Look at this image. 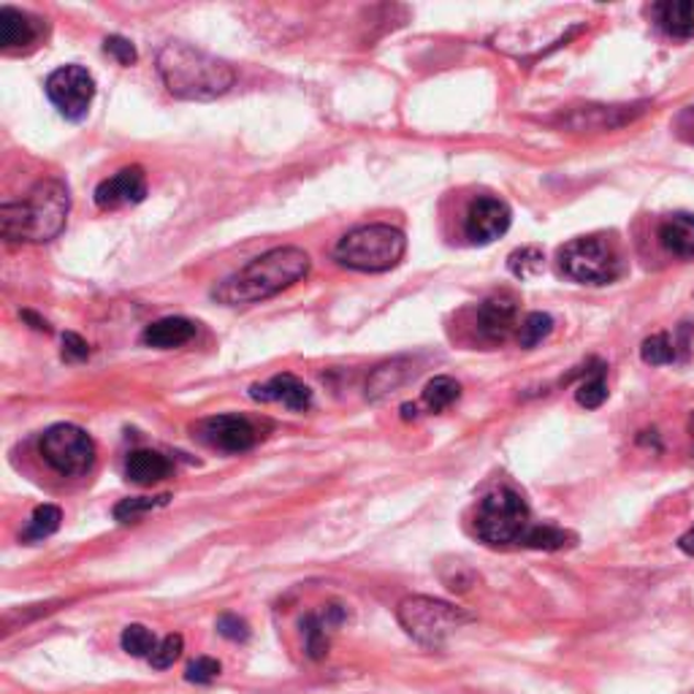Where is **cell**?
<instances>
[{
    "label": "cell",
    "instance_id": "obj_1",
    "mask_svg": "<svg viewBox=\"0 0 694 694\" xmlns=\"http://www.w3.org/2000/svg\"><path fill=\"white\" fill-rule=\"evenodd\" d=\"M477 540L492 548H535V551H559L575 542V535L553 524H538L524 497L513 488H494L481 499L472 521Z\"/></svg>",
    "mask_w": 694,
    "mask_h": 694
},
{
    "label": "cell",
    "instance_id": "obj_2",
    "mask_svg": "<svg viewBox=\"0 0 694 694\" xmlns=\"http://www.w3.org/2000/svg\"><path fill=\"white\" fill-rule=\"evenodd\" d=\"M309 255L301 247H274L218 283L212 299L223 307L258 305L305 279Z\"/></svg>",
    "mask_w": 694,
    "mask_h": 694
},
{
    "label": "cell",
    "instance_id": "obj_3",
    "mask_svg": "<svg viewBox=\"0 0 694 694\" xmlns=\"http://www.w3.org/2000/svg\"><path fill=\"white\" fill-rule=\"evenodd\" d=\"M157 71L174 98L183 101H214L236 81V71L225 60L207 55L185 41H168L157 55Z\"/></svg>",
    "mask_w": 694,
    "mask_h": 694
},
{
    "label": "cell",
    "instance_id": "obj_4",
    "mask_svg": "<svg viewBox=\"0 0 694 694\" xmlns=\"http://www.w3.org/2000/svg\"><path fill=\"white\" fill-rule=\"evenodd\" d=\"M71 194L63 179H41L16 201L0 207V231L9 242H49L66 229Z\"/></svg>",
    "mask_w": 694,
    "mask_h": 694
},
{
    "label": "cell",
    "instance_id": "obj_5",
    "mask_svg": "<svg viewBox=\"0 0 694 694\" xmlns=\"http://www.w3.org/2000/svg\"><path fill=\"white\" fill-rule=\"evenodd\" d=\"M405 233L394 229V225L372 223L345 233L334 247V258L345 269L381 274L399 266V261L405 258Z\"/></svg>",
    "mask_w": 694,
    "mask_h": 694
},
{
    "label": "cell",
    "instance_id": "obj_6",
    "mask_svg": "<svg viewBox=\"0 0 694 694\" xmlns=\"http://www.w3.org/2000/svg\"><path fill=\"white\" fill-rule=\"evenodd\" d=\"M396 618L416 643L426 646V649H442L456 629L472 621V614L445 603V599L407 597L396 608Z\"/></svg>",
    "mask_w": 694,
    "mask_h": 694
},
{
    "label": "cell",
    "instance_id": "obj_7",
    "mask_svg": "<svg viewBox=\"0 0 694 694\" xmlns=\"http://www.w3.org/2000/svg\"><path fill=\"white\" fill-rule=\"evenodd\" d=\"M559 272L581 285H608L621 277V255L605 236H581L559 250Z\"/></svg>",
    "mask_w": 694,
    "mask_h": 694
},
{
    "label": "cell",
    "instance_id": "obj_8",
    "mask_svg": "<svg viewBox=\"0 0 694 694\" xmlns=\"http://www.w3.org/2000/svg\"><path fill=\"white\" fill-rule=\"evenodd\" d=\"M41 456L60 475H87L96 464V442L74 423H55L41 434Z\"/></svg>",
    "mask_w": 694,
    "mask_h": 694
},
{
    "label": "cell",
    "instance_id": "obj_9",
    "mask_svg": "<svg viewBox=\"0 0 694 694\" xmlns=\"http://www.w3.org/2000/svg\"><path fill=\"white\" fill-rule=\"evenodd\" d=\"M46 96L66 120L81 122L96 98V79L81 66H63L46 79Z\"/></svg>",
    "mask_w": 694,
    "mask_h": 694
},
{
    "label": "cell",
    "instance_id": "obj_10",
    "mask_svg": "<svg viewBox=\"0 0 694 694\" xmlns=\"http://www.w3.org/2000/svg\"><path fill=\"white\" fill-rule=\"evenodd\" d=\"M196 437L201 442H207L209 448H218L223 453H244L250 448H255L258 442V429L250 418L236 416V412H229V416H212L203 418L201 423L196 426Z\"/></svg>",
    "mask_w": 694,
    "mask_h": 694
},
{
    "label": "cell",
    "instance_id": "obj_11",
    "mask_svg": "<svg viewBox=\"0 0 694 694\" xmlns=\"http://www.w3.org/2000/svg\"><path fill=\"white\" fill-rule=\"evenodd\" d=\"M510 207L494 196H481L470 203L464 218V233L472 244H492L510 229Z\"/></svg>",
    "mask_w": 694,
    "mask_h": 694
},
{
    "label": "cell",
    "instance_id": "obj_12",
    "mask_svg": "<svg viewBox=\"0 0 694 694\" xmlns=\"http://www.w3.org/2000/svg\"><path fill=\"white\" fill-rule=\"evenodd\" d=\"M147 198V177L142 166H131L103 179L96 188V203L101 209H120L128 203H142Z\"/></svg>",
    "mask_w": 694,
    "mask_h": 694
},
{
    "label": "cell",
    "instance_id": "obj_13",
    "mask_svg": "<svg viewBox=\"0 0 694 694\" xmlns=\"http://www.w3.org/2000/svg\"><path fill=\"white\" fill-rule=\"evenodd\" d=\"M518 320V301L507 294L488 296L486 301H481L477 307V331H481L483 340L488 342H505L513 334Z\"/></svg>",
    "mask_w": 694,
    "mask_h": 694
},
{
    "label": "cell",
    "instance_id": "obj_14",
    "mask_svg": "<svg viewBox=\"0 0 694 694\" xmlns=\"http://www.w3.org/2000/svg\"><path fill=\"white\" fill-rule=\"evenodd\" d=\"M250 399L255 401H277V405L288 407L294 412H305L312 407V390L296 375H274L272 381L258 383V386L250 388Z\"/></svg>",
    "mask_w": 694,
    "mask_h": 694
},
{
    "label": "cell",
    "instance_id": "obj_15",
    "mask_svg": "<svg viewBox=\"0 0 694 694\" xmlns=\"http://www.w3.org/2000/svg\"><path fill=\"white\" fill-rule=\"evenodd\" d=\"M41 36V25L36 16L25 14V11L14 9V5H3L0 9V46L3 52H20L33 46Z\"/></svg>",
    "mask_w": 694,
    "mask_h": 694
},
{
    "label": "cell",
    "instance_id": "obj_16",
    "mask_svg": "<svg viewBox=\"0 0 694 694\" xmlns=\"http://www.w3.org/2000/svg\"><path fill=\"white\" fill-rule=\"evenodd\" d=\"M345 608L342 605H326L320 614H309L305 618V638H307V654L312 659H323L329 654V635L334 627L345 621Z\"/></svg>",
    "mask_w": 694,
    "mask_h": 694
},
{
    "label": "cell",
    "instance_id": "obj_17",
    "mask_svg": "<svg viewBox=\"0 0 694 694\" xmlns=\"http://www.w3.org/2000/svg\"><path fill=\"white\" fill-rule=\"evenodd\" d=\"M651 20L673 38H694V0H662L651 5Z\"/></svg>",
    "mask_w": 694,
    "mask_h": 694
},
{
    "label": "cell",
    "instance_id": "obj_18",
    "mask_svg": "<svg viewBox=\"0 0 694 694\" xmlns=\"http://www.w3.org/2000/svg\"><path fill=\"white\" fill-rule=\"evenodd\" d=\"M196 337V323L188 318H161L155 323H150L144 329L142 342L147 348L157 350H172L183 348L185 342H190Z\"/></svg>",
    "mask_w": 694,
    "mask_h": 694
},
{
    "label": "cell",
    "instance_id": "obj_19",
    "mask_svg": "<svg viewBox=\"0 0 694 694\" xmlns=\"http://www.w3.org/2000/svg\"><path fill=\"white\" fill-rule=\"evenodd\" d=\"M659 244L675 258H694V214H670L659 223Z\"/></svg>",
    "mask_w": 694,
    "mask_h": 694
},
{
    "label": "cell",
    "instance_id": "obj_20",
    "mask_svg": "<svg viewBox=\"0 0 694 694\" xmlns=\"http://www.w3.org/2000/svg\"><path fill=\"white\" fill-rule=\"evenodd\" d=\"M174 464L157 451H133L125 462V477L136 486H153L172 475Z\"/></svg>",
    "mask_w": 694,
    "mask_h": 694
},
{
    "label": "cell",
    "instance_id": "obj_21",
    "mask_svg": "<svg viewBox=\"0 0 694 694\" xmlns=\"http://www.w3.org/2000/svg\"><path fill=\"white\" fill-rule=\"evenodd\" d=\"M412 375H416V370H412V361H407V359L390 361V364L381 366V370H377L375 375H372L370 386H366V390H370V394H366V396H370V399H381V396L394 394V390L399 388L401 383L410 381Z\"/></svg>",
    "mask_w": 694,
    "mask_h": 694
},
{
    "label": "cell",
    "instance_id": "obj_22",
    "mask_svg": "<svg viewBox=\"0 0 694 694\" xmlns=\"http://www.w3.org/2000/svg\"><path fill=\"white\" fill-rule=\"evenodd\" d=\"M459 396H462V386H459L453 377L440 375V377H434V381L426 383L423 405L429 407V412H442L451 405H456Z\"/></svg>",
    "mask_w": 694,
    "mask_h": 694
},
{
    "label": "cell",
    "instance_id": "obj_23",
    "mask_svg": "<svg viewBox=\"0 0 694 694\" xmlns=\"http://www.w3.org/2000/svg\"><path fill=\"white\" fill-rule=\"evenodd\" d=\"M60 521H63L60 507L38 505L36 510H33L31 521H27L25 532H22V540H25V542H41V540L52 538V535H55L57 529H60Z\"/></svg>",
    "mask_w": 694,
    "mask_h": 694
},
{
    "label": "cell",
    "instance_id": "obj_24",
    "mask_svg": "<svg viewBox=\"0 0 694 694\" xmlns=\"http://www.w3.org/2000/svg\"><path fill=\"white\" fill-rule=\"evenodd\" d=\"M681 355H684V348H679V342L670 334L649 337V340L643 342V348H640V359L649 366L675 364V361H681Z\"/></svg>",
    "mask_w": 694,
    "mask_h": 694
},
{
    "label": "cell",
    "instance_id": "obj_25",
    "mask_svg": "<svg viewBox=\"0 0 694 694\" xmlns=\"http://www.w3.org/2000/svg\"><path fill=\"white\" fill-rule=\"evenodd\" d=\"M586 381L581 383L579 390H575V399H579L581 407L586 410H597V407L605 405L608 399V383H605V366L597 364V370H586Z\"/></svg>",
    "mask_w": 694,
    "mask_h": 694
},
{
    "label": "cell",
    "instance_id": "obj_26",
    "mask_svg": "<svg viewBox=\"0 0 694 694\" xmlns=\"http://www.w3.org/2000/svg\"><path fill=\"white\" fill-rule=\"evenodd\" d=\"M172 502V494H161V497H131V499H122L114 505V518L120 524H131L139 521L142 516L147 513L157 510V507H166Z\"/></svg>",
    "mask_w": 694,
    "mask_h": 694
},
{
    "label": "cell",
    "instance_id": "obj_27",
    "mask_svg": "<svg viewBox=\"0 0 694 694\" xmlns=\"http://www.w3.org/2000/svg\"><path fill=\"white\" fill-rule=\"evenodd\" d=\"M507 269L516 274L518 279H535L538 274H542V269H546V253H542L540 247H535V244L516 250V253H510V258H507Z\"/></svg>",
    "mask_w": 694,
    "mask_h": 694
},
{
    "label": "cell",
    "instance_id": "obj_28",
    "mask_svg": "<svg viewBox=\"0 0 694 694\" xmlns=\"http://www.w3.org/2000/svg\"><path fill=\"white\" fill-rule=\"evenodd\" d=\"M553 331V318L548 312H529L527 318L521 320V326H518V342H521V348L532 350L538 348L542 340H548Z\"/></svg>",
    "mask_w": 694,
    "mask_h": 694
},
{
    "label": "cell",
    "instance_id": "obj_29",
    "mask_svg": "<svg viewBox=\"0 0 694 694\" xmlns=\"http://www.w3.org/2000/svg\"><path fill=\"white\" fill-rule=\"evenodd\" d=\"M120 643H122V651H125V654L139 657V659L142 657L150 659V654L155 651L157 640H155V635L150 632L147 627H144V624H131V627L122 629Z\"/></svg>",
    "mask_w": 694,
    "mask_h": 694
},
{
    "label": "cell",
    "instance_id": "obj_30",
    "mask_svg": "<svg viewBox=\"0 0 694 694\" xmlns=\"http://www.w3.org/2000/svg\"><path fill=\"white\" fill-rule=\"evenodd\" d=\"M183 649H185L183 635H168V638H163L161 643L155 646V651L150 654V664H153L155 670L172 668V664L183 657Z\"/></svg>",
    "mask_w": 694,
    "mask_h": 694
},
{
    "label": "cell",
    "instance_id": "obj_31",
    "mask_svg": "<svg viewBox=\"0 0 694 694\" xmlns=\"http://www.w3.org/2000/svg\"><path fill=\"white\" fill-rule=\"evenodd\" d=\"M218 675H220V662L212 657H198L188 664V670H185V679H188L190 684H212Z\"/></svg>",
    "mask_w": 694,
    "mask_h": 694
},
{
    "label": "cell",
    "instance_id": "obj_32",
    "mask_svg": "<svg viewBox=\"0 0 694 694\" xmlns=\"http://www.w3.org/2000/svg\"><path fill=\"white\" fill-rule=\"evenodd\" d=\"M103 52H107L109 57H114L120 66H133L136 63V46L131 44L128 38L122 36H109L107 41H103Z\"/></svg>",
    "mask_w": 694,
    "mask_h": 694
},
{
    "label": "cell",
    "instance_id": "obj_33",
    "mask_svg": "<svg viewBox=\"0 0 694 694\" xmlns=\"http://www.w3.org/2000/svg\"><path fill=\"white\" fill-rule=\"evenodd\" d=\"M218 632L223 635V638L233 640V643H244V640L250 638V624L236 614H225L218 618Z\"/></svg>",
    "mask_w": 694,
    "mask_h": 694
},
{
    "label": "cell",
    "instance_id": "obj_34",
    "mask_svg": "<svg viewBox=\"0 0 694 694\" xmlns=\"http://www.w3.org/2000/svg\"><path fill=\"white\" fill-rule=\"evenodd\" d=\"M87 355H90V345H87L79 334H74V331L63 334V361H68V364H79V361H85Z\"/></svg>",
    "mask_w": 694,
    "mask_h": 694
},
{
    "label": "cell",
    "instance_id": "obj_35",
    "mask_svg": "<svg viewBox=\"0 0 694 694\" xmlns=\"http://www.w3.org/2000/svg\"><path fill=\"white\" fill-rule=\"evenodd\" d=\"M675 128H679V136L681 139H686V142L694 144V107H690L684 114L679 117Z\"/></svg>",
    "mask_w": 694,
    "mask_h": 694
},
{
    "label": "cell",
    "instance_id": "obj_36",
    "mask_svg": "<svg viewBox=\"0 0 694 694\" xmlns=\"http://www.w3.org/2000/svg\"><path fill=\"white\" fill-rule=\"evenodd\" d=\"M679 548L684 553H690V557H694V529H690V532L679 540Z\"/></svg>",
    "mask_w": 694,
    "mask_h": 694
},
{
    "label": "cell",
    "instance_id": "obj_37",
    "mask_svg": "<svg viewBox=\"0 0 694 694\" xmlns=\"http://www.w3.org/2000/svg\"><path fill=\"white\" fill-rule=\"evenodd\" d=\"M22 318H25V320H31V323H33V329H38V331H49V323H46V320H41V318H36V315H33V312H22Z\"/></svg>",
    "mask_w": 694,
    "mask_h": 694
},
{
    "label": "cell",
    "instance_id": "obj_38",
    "mask_svg": "<svg viewBox=\"0 0 694 694\" xmlns=\"http://www.w3.org/2000/svg\"><path fill=\"white\" fill-rule=\"evenodd\" d=\"M401 418H405V421H410V418H418L416 405H405V407H401Z\"/></svg>",
    "mask_w": 694,
    "mask_h": 694
},
{
    "label": "cell",
    "instance_id": "obj_39",
    "mask_svg": "<svg viewBox=\"0 0 694 694\" xmlns=\"http://www.w3.org/2000/svg\"><path fill=\"white\" fill-rule=\"evenodd\" d=\"M690 434H692V445H694V412H692V418H690Z\"/></svg>",
    "mask_w": 694,
    "mask_h": 694
}]
</instances>
